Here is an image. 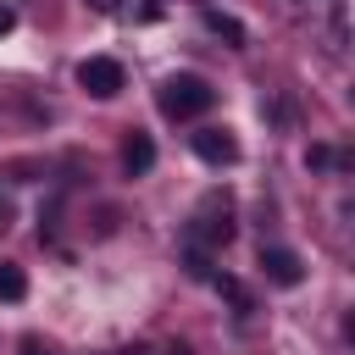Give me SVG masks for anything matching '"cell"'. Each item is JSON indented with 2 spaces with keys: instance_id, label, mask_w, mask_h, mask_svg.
Returning <instances> with one entry per match:
<instances>
[{
  "instance_id": "cell-13",
  "label": "cell",
  "mask_w": 355,
  "mask_h": 355,
  "mask_svg": "<svg viewBox=\"0 0 355 355\" xmlns=\"http://www.w3.org/2000/svg\"><path fill=\"white\" fill-rule=\"evenodd\" d=\"M22 355H55V349H44L39 338H22Z\"/></svg>"
},
{
  "instance_id": "cell-14",
  "label": "cell",
  "mask_w": 355,
  "mask_h": 355,
  "mask_svg": "<svg viewBox=\"0 0 355 355\" xmlns=\"http://www.w3.org/2000/svg\"><path fill=\"white\" fill-rule=\"evenodd\" d=\"M89 6H94V11H116L122 0H89Z\"/></svg>"
},
{
  "instance_id": "cell-10",
  "label": "cell",
  "mask_w": 355,
  "mask_h": 355,
  "mask_svg": "<svg viewBox=\"0 0 355 355\" xmlns=\"http://www.w3.org/2000/svg\"><path fill=\"white\" fill-rule=\"evenodd\" d=\"M183 261H189V277H211V255H205L200 244H189V255H183Z\"/></svg>"
},
{
  "instance_id": "cell-6",
  "label": "cell",
  "mask_w": 355,
  "mask_h": 355,
  "mask_svg": "<svg viewBox=\"0 0 355 355\" xmlns=\"http://www.w3.org/2000/svg\"><path fill=\"white\" fill-rule=\"evenodd\" d=\"M122 166H128V178H144V172L155 166V144H150V133H128V139H122Z\"/></svg>"
},
{
  "instance_id": "cell-5",
  "label": "cell",
  "mask_w": 355,
  "mask_h": 355,
  "mask_svg": "<svg viewBox=\"0 0 355 355\" xmlns=\"http://www.w3.org/2000/svg\"><path fill=\"white\" fill-rule=\"evenodd\" d=\"M189 144H194V155H200L205 166H233V161H239V139H233L227 128H200Z\"/></svg>"
},
{
  "instance_id": "cell-8",
  "label": "cell",
  "mask_w": 355,
  "mask_h": 355,
  "mask_svg": "<svg viewBox=\"0 0 355 355\" xmlns=\"http://www.w3.org/2000/svg\"><path fill=\"white\" fill-rule=\"evenodd\" d=\"M211 283H216V294L239 311V316H250V288L239 283V277H227V272H211Z\"/></svg>"
},
{
  "instance_id": "cell-4",
  "label": "cell",
  "mask_w": 355,
  "mask_h": 355,
  "mask_svg": "<svg viewBox=\"0 0 355 355\" xmlns=\"http://www.w3.org/2000/svg\"><path fill=\"white\" fill-rule=\"evenodd\" d=\"M261 272H266V283H277V288H300V283H305V261H300L294 250H283V244H261Z\"/></svg>"
},
{
  "instance_id": "cell-1",
  "label": "cell",
  "mask_w": 355,
  "mask_h": 355,
  "mask_svg": "<svg viewBox=\"0 0 355 355\" xmlns=\"http://www.w3.org/2000/svg\"><path fill=\"white\" fill-rule=\"evenodd\" d=\"M155 100H161V111L172 122H189V116H205L216 105V89L200 72H172V78H161V94Z\"/></svg>"
},
{
  "instance_id": "cell-12",
  "label": "cell",
  "mask_w": 355,
  "mask_h": 355,
  "mask_svg": "<svg viewBox=\"0 0 355 355\" xmlns=\"http://www.w3.org/2000/svg\"><path fill=\"white\" fill-rule=\"evenodd\" d=\"M11 28H17V11H11V6H0V33H11Z\"/></svg>"
},
{
  "instance_id": "cell-7",
  "label": "cell",
  "mask_w": 355,
  "mask_h": 355,
  "mask_svg": "<svg viewBox=\"0 0 355 355\" xmlns=\"http://www.w3.org/2000/svg\"><path fill=\"white\" fill-rule=\"evenodd\" d=\"M205 28H211V33H222L233 50L244 44V22H239V17H227V11H216V6H205Z\"/></svg>"
},
{
  "instance_id": "cell-11",
  "label": "cell",
  "mask_w": 355,
  "mask_h": 355,
  "mask_svg": "<svg viewBox=\"0 0 355 355\" xmlns=\"http://www.w3.org/2000/svg\"><path fill=\"white\" fill-rule=\"evenodd\" d=\"M305 161H311V166H327V161H333V150H327V144H311V150H305Z\"/></svg>"
},
{
  "instance_id": "cell-9",
  "label": "cell",
  "mask_w": 355,
  "mask_h": 355,
  "mask_svg": "<svg viewBox=\"0 0 355 355\" xmlns=\"http://www.w3.org/2000/svg\"><path fill=\"white\" fill-rule=\"evenodd\" d=\"M22 294H28V272H22L17 261H0V300H6V305H17Z\"/></svg>"
},
{
  "instance_id": "cell-2",
  "label": "cell",
  "mask_w": 355,
  "mask_h": 355,
  "mask_svg": "<svg viewBox=\"0 0 355 355\" xmlns=\"http://www.w3.org/2000/svg\"><path fill=\"white\" fill-rule=\"evenodd\" d=\"M227 239H233V211H227V200H222V194H211V200L200 205L194 227H189V244L216 250V244H227Z\"/></svg>"
},
{
  "instance_id": "cell-15",
  "label": "cell",
  "mask_w": 355,
  "mask_h": 355,
  "mask_svg": "<svg viewBox=\"0 0 355 355\" xmlns=\"http://www.w3.org/2000/svg\"><path fill=\"white\" fill-rule=\"evenodd\" d=\"M122 355H150V349H144V344H133V349H122Z\"/></svg>"
},
{
  "instance_id": "cell-3",
  "label": "cell",
  "mask_w": 355,
  "mask_h": 355,
  "mask_svg": "<svg viewBox=\"0 0 355 355\" xmlns=\"http://www.w3.org/2000/svg\"><path fill=\"white\" fill-rule=\"evenodd\" d=\"M78 83H83L94 100H116V94H122V61L89 55V61H78Z\"/></svg>"
}]
</instances>
